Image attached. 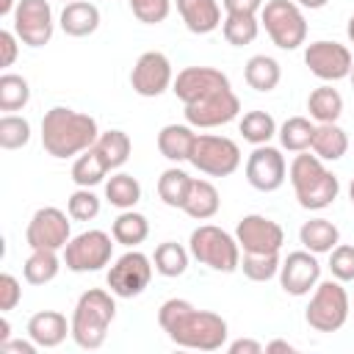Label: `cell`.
<instances>
[{"mask_svg":"<svg viewBox=\"0 0 354 354\" xmlns=\"http://www.w3.org/2000/svg\"><path fill=\"white\" fill-rule=\"evenodd\" d=\"M158 324L171 343L194 351H218L230 335V326L218 313L199 310L188 299H166L158 310Z\"/></svg>","mask_w":354,"mask_h":354,"instance_id":"obj_1","label":"cell"},{"mask_svg":"<svg viewBox=\"0 0 354 354\" xmlns=\"http://www.w3.org/2000/svg\"><path fill=\"white\" fill-rule=\"evenodd\" d=\"M100 138L97 119L75 108L55 105L41 116V147L47 155L64 160L86 152Z\"/></svg>","mask_w":354,"mask_h":354,"instance_id":"obj_2","label":"cell"},{"mask_svg":"<svg viewBox=\"0 0 354 354\" xmlns=\"http://www.w3.org/2000/svg\"><path fill=\"white\" fill-rule=\"evenodd\" d=\"M116 318V299L111 290H102V288H88L80 293L75 310H72V340L86 348V351H94L105 343L108 337V329Z\"/></svg>","mask_w":354,"mask_h":354,"instance_id":"obj_3","label":"cell"},{"mask_svg":"<svg viewBox=\"0 0 354 354\" xmlns=\"http://www.w3.org/2000/svg\"><path fill=\"white\" fill-rule=\"evenodd\" d=\"M288 180H290L293 194L304 210H324L340 194L337 174H332L324 166V160L310 152H296V158L288 169Z\"/></svg>","mask_w":354,"mask_h":354,"instance_id":"obj_4","label":"cell"},{"mask_svg":"<svg viewBox=\"0 0 354 354\" xmlns=\"http://www.w3.org/2000/svg\"><path fill=\"white\" fill-rule=\"evenodd\" d=\"M188 252L194 260H199L202 266L221 271V274H232L241 268L238 238L216 224H199L188 238Z\"/></svg>","mask_w":354,"mask_h":354,"instance_id":"obj_5","label":"cell"},{"mask_svg":"<svg viewBox=\"0 0 354 354\" xmlns=\"http://www.w3.org/2000/svg\"><path fill=\"white\" fill-rule=\"evenodd\" d=\"M348 293L340 279H321L310 296V304L304 310V321L315 332H337L348 321Z\"/></svg>","mask_w":354,"mask_h":354,"instance_id":"obj_6","label":"cell"},{"mask_svg":"<svg viewBox=\"0 0 354 354\" xmlns=\"http://www.w3.org/2000/svg\"><path fill=\"white\" fill-rule=\"evenodd\" d=\"M260 25L279 50H299L307 41V19L293 0H268L260 8Z\"/></svg>","mask_w":354,"mask_h":354,"instance_id":"obj_7","label":"cell"},{"mask_svg":"<svg viewBox=\"0 0 354 354\" xmlns=\"http://www.w3.org/2000/svg\"><path fill=\"white\" fill-rule=\"evenodd\" d=\"M113 257V235L105 230H86L80 235H72V241L64 246V266L75 274L102 271L111 266Z\"/></svg>","mask_w":354,"mask_h":354,"instance_id":"obj_8","label":"cell"},{"mask_svg":"<svg viewBox=\"0 0 354 354\" xmlns=\"http://www.w3.org/2000/svg\"><path fill=\"white\" fill-rule=\"evenodd\" d=\"M155 263L138 249H127L122 257H116L105 274V282L116 299H133L141 296L152 282Z\"/></svg>","mask_w":354,"mask_h":354,"instance_id":"obj_9","label":"cell"},{"mask_svg":"<svg viewBox=\"0 0 354 354\" xmlns=\"http://www.w3.org/2000/svg\"><path fill=\"white\" fill-rule=\"evenodd\" d=\"M191 163L207 177H230L241 166V147L227 136L202 133L194 141Z\"/></svg>","mask_w":354,"mask_h":354,"instance_id":"obj_10","label":"cell"},{"mask_svg":"<svg viewBox=\"0 0 354 354\" xmlns=\"http://www.w3.org/2000/svg\"><path fill=\"white\" fill-rule=\"evenodd\" d=\"M14 33L28 47H44L53 39L55 19L50 0H17L14 17H11Z\"/></svg>","mask_w":354,"mask_h":354,"instance_id":"obj_11","label":"cell"},{"mask_svg":"<svg viewBox=\"0 0 354 354\" xmlns=\"http://www.w3.org/2000/svg\"><path fill=\"white\" fill-rule=\"evenodd\" d=\"M69 213H64L61 207H39L25 230V241L30 249H55L61 252L69 241H72V227H69Z\"/></svg>","mask_w":354,"mask_h":354,"instance_id":"obj_12","label":"cell"},{"mask_svg":"<svg viewBox=\"0 0 354 354\" xmlns=\"http://www.w3.org/2000/svg\"><path fill=\"white\" fill-rule=\"evenodd\" d=\"M304 64L307 69L324 80V83H335V80H343L348 77L351 72V50L340 41H329V39H318V41H310L307 50H304Z\"/></svg>","mask_w":354,"mask_h":354,"instance_id":"obj_13","label":"cell"},{"mask_svg":"<svg viewBox=\"0 0 354 354\" xmlns=\"http://www.w3.org/2000/svg\"><path fill=\"white\" fill-rule=\"evenodd\" d=\"M246 183L254 188V191H263V194H271V191H279L288 180V163H285V155L282 149L271 147V144H260L252 149V155L246 158Z\"/></svg>","mask_w":354,"mask_h":354,"instance_id":"obj_14","label":"cell"},{"mask_svg":"<svg viewBox=\"0 0 354 354\" xmlns=\"http://www.w3.org/2000/svg\"><path fill=\"white\" fill-rule=\"evenodd\" d=\"M171 83H174L171 61L160 50H147L133 64L130 86H133V91L138 97H160L163 91L171 88Z\"/></svg>","mask_w":354,"mask_h":354,"instance_id":"obj_15","label":"cell"},{"mask_svg":"<svg viewBox=\"0 0 354 354\" xmlns=\"http://www.w3.org/2000/svg\"><path fill=\"white\" fill-rule=\"evenodd\" d=\"M183 113H185V122L191 127H202V130L221 127V124L232 122L241 113V100L230 86V88L213 91V94H207V97H202L196 102H188Z\"/></svg>","mask_w":354,"mask_h":354,"instance_id":"obj_16","label":"cell"},{"mask_svg":"<svg viewBox=\"0 0 354 354\" xmlns=\"http://www.w3.org/2000/svg\"><path fill=\"white\" fill-rule=\"evenodd\" d=\"M235 238H238V246L246 254H271V252H279L282 249L285 230L274 218H268V216L249 213V216H243L238 221Z\"/></svg>","mask_w":354,"mask_h":354,"instance_id":"obj_17","label":"cell"},{"mask_svg":"<svg viewBox=\"0 0 354 354\" xmlns=\"http://www.w3.org/2000/svg\"><path fill=\"white\" fill-rule=\"evenodd\" d=\"M321 282V263L318 254L299 249L290 252L279 266V285L288 296H307Z\"/></svg>","mask_w":354,"mask_h":354,"instance_id":"obj_18","label":"cell"},{"mask_svg":"<svg viewBox=\"0 0 354 354\" xmlns=\"http://www.w3.org/2000/svg\"><path fill=\"white\" fill-rule=\"evenodd\" d=\"M221 88H230V77L216 66H185L177 72V77L171 83V91L183 105L196 102Z\"/></svg>","mask_w":354,"mask_h":354,"instance_id":"obj_19","label":"cell"},{"mask_svg":"<svg viewBox=\"0 0 354 354\" xmlns=\"http://www.w3.org/2000/svg\"><path fill=\"white\" fill-rule=\"evenodd\" d=\"M72 335V321H66L64 313L58 310H39L28 318V337L39 348H55Z\"/></svg>","mask_w":354,"mask_h":354,"instance_id":"obj_20","label":"cell"},{"mask_svg":"<svg viewBox=\"0 0 354 354\" xmlns=\"http://www.w3.org/2000/svg\"><path fill=\"white\" fill-rule=\"evenodd\" d=\"M174 6H177V14L183 17L185 28L196 36L213 33L224 22L218 0H174Z\"/></svg>","mask_w":354,"mask_h":354,"instance_id":"obj_21","label":"cell"},{"mask_svg":"<svg viewBox=\"0 0 354 354\" xmlns=\"http://www.w3.org/2000/svg\"><path fill=\"white\" fill-rule=\"evenodd\" d=\"M58 25L72 39L91 36L100 28V8L94 3H88V0H72V3L64 6L61 17H58Z\"/></svg>","mask_w":354,"mask_h":354,"instance_id":"obj_22","label":"cell"},{"mask_svg":"<svg viewBox=\"0 0 354 354\" xmlns=\"http://www.w3.org/2000/svg\"><path fill=\"white\" fill-rule=\"evenodd\" d=\"M199 133H194V127L185 122V124H166L160 127L158 133V149L166 160L171 163H183V160H191V149H194V141H196Z\"/></svg>","mask_w":354,"mask_h":354,"instance_id":"obj_23","label":"cell"},{"mask_svg":"<svg viewBox=\"0 0 354 354\" xmlns=\"http://www.w3.org/2000/svg\"><path fill=\"white\" fill-rule=\"evenodd\" d=\"M221 207V196H218V188L210 183V180H199L194 177L191 183V191H188V199L183 205V213L196 218V221H207L218 213Z\"/></svg>","mask_w":354,"mask_h":354,"instance_id":"obj_24","label":"cell"},{"mask_svg":"<svg viewBox=\"0 0 354 354\" xmlns=\"http://www.w3.org/2000/svg\"><path fill=\"white\" fill-rule=\"evenodd\" d=\"M299 241H301V246L307 249V252H313V254H329L337 243H340V230L329 221V218H310V221H304L301 224V230H299Z\"/></svg>","mask_w":354,"mask_h":354,"instance_id":"obj_25","label":"cell"},{"mask_svg":"<svg viewBox=\"0 0 354 354\" xmlns=\"http://www.w3.org/2000/svg\"><path fill=\"white\" fill-rule=\"evenodd\" d=\"M243 77H246L249 88H254V91H260V94H268V91H274V88L279 86V80H282V66H279L277 58L260 53V55H252V58L246 61Z\"/></svg>","mask_w":354,"mask_h":354,"instance_id":"obj_26","label":"cell"},{"mask_svg":"<svg viewBox=\"0 0 354 354\" xmlns=\"http://www.w3.org/2000/svg\"><path fill=\"white\" fill-rule=\"evenodd\" d=\"M313 155H318L324 163L326 160H340L348 152V136L337 122H324L315 124V136H313Z\"/></svg>","mask_w":354,"mask_h":354,"instance_id":"obj_27","label":"cell"},{"mask_svg":"<svg viewBox=\"0 0 354 354\" xmlns=\"http://www.w3.org/2000/svg\"><path fill=\"white\" fill-rule=\"evenodd\" d=\"M64 257H58L55 249H30L28 260L22 263V277L28 285H47L58 277Z\"/></svg>","mask_w":354,"mask_h":354,"instance_id":"obj_28","label":"cell"},{"mask_svg":"<svg viewBox=\"0 0 354 354\" xmlns=\"http://www.w3.org/2000/svg\"><path fill=\"white\" fill-rule=\"evenodd\" d=\"M108 171H111V166H108V160L100 155V149H97V147H88V149L80 152V155L75 158V163H72V183H75L77 188H94V185H100V183L108 177Z\"/></svg>","mask_w":354,"mask_h":354,"instance_id":"obj_29","label":"cell"},{"mask_svg":"<svg viewBox=\"0 0 354 354\" xmlns=\"http://www.w3.org/2000/svg\"><path fill=\"white\" fill-rule=\"evenodd\" d=\"M111 235H113L116 243H122L127 249H136L149 238V221H147L144 213L122 210L111 224Z\"/></svg>","mask_w":354,"mask_h":354,"instance_id":"obj_30","label":"cell"},{"mask_svg":"<svg viewBox=\"0 0 354 354\" xmlns=\"http://www.w3.org/2000/svg\"><path fill=\"white\" fill-rule=\"evenodd\" d=\"M307 111H310V116H313L318 124H324V122H337L340 113H343V97H340L337 88H332V83H324V86H318V88L310 91V97H307Z\"/></svg>","mask_w":354,"mask_h":354,"instance_id":"obj_31","label":"cell"},{"mask_svg":"<svg viewBox=\"0 0 354 354\" xmlns=\"http://www.w3.org/2000/svg\"><path fill=\"white\" fill-rule=\"evenodd\" d=\"M277 136H279L282 149H288V152H307V149L313 147L315 124H313L307 116H288V119L279 124Z\"/></svg>","mask_w":354,"mask_h":354,"instance_id":"obj_32","label":"cell"},{"mask_svg":"<svg viewBox=\"0 0 354 354\" xmlns=\"http://www.w3.org/2000/svg\"><path fill=\"white\" fill-rule=\"evenodd\" d=\"M191 183H194V177L188 171H183L177 166L166 169L158 177V196H160V202L169 205V207H180L183 210V205L188 199V191H191Z\"/></svg>","mask_w":354,"mask_h":354,"instance_id":"obj_33","label":"cell"},{"mask_svg":"<svg viewBox=\"0 0 354 354\" xmlns=\"http://www.w3.org/2000/svg\"><path fill=\"white\" fill-rule=\"evenodd\" d=\"M105 199L119 210H133L141 199V183L127 171H116L105 183Z\"/></svg>","mask_w":354,"mask_h":354,"instance_id":"obj_34","label":"cell"},{"mask_svg":"<svg viewBox=\"0 0 354 354\" xmlns=\"http://www.w3.org/2000/svg\"><path fill=\"white\" fill-rule=\"evenodd\" d=\"M188 257H191V252H188L183 243H177V241H163V243L155 246L152 263H155V271H158L160 277H169V279H171V277H183V274H185Z\"/></svg>","mask_w":354,"mask_h":354,"instance_id":"obj_35","label":"cell"},{"mask_svg":"<svg viewBox=\"0 0 354 354\" xmlns=\"http://www.w3.org/2000/svg\"><path fill=\"white\" fill-rule=\"evenodd\" d=\"M238 130H241L243 141L260 147V144H268L277 136L279 127H277V122H274V116L268 111H246L241 116V122H238Z\"/></svg>","mask_w":354,"mask_h":354,"instance_id":"obj_36","label":"cell"},{"mask_svg":"<svg viewBox=\"0 0 354 354\" xmlns=\"http://www.w3.org/2000/svg\"><path fill=\"white\" fill-rule=\"evenodd\" d=\"M260 33V19L257 14H227L221 22V36L227 39V44L232 47H243L252 44Z\"/></svg>","mask_w":354,"mask_h":354,"instance_id":"obj_37","label":"cell"},{"mask_svg":"<svg viewBox=\"0 0 354 354\" xmlns=\"http://www.w3.org/2000/svg\"><path fill=\"white\" fill-rule=\"evenodd\" d=\"M94 147H97L100 155L108 160L111 171H113V169H122V166L127 163L130 152H133V141H130V136H127L124 130H105V133H100V138H97Z\"/></svg>","mask_w":354,"mask_h":354,"instance_id":"obj_38","label":"cell"},{"mask_svg":"<svg viewBox=\"0 0 354 354\" xmlns=\"http://www.w3.org/2000/svg\"><path fill=\"white\" fill-rule=\"evenodd\" d=\"M28 102H30V83L22 75L3 72L0 75V111L14 113V111H22Z\"/></svg>","mask_w":354,"mask_h":354,"instance_id":"obj_39","label":"cell"},{"mask_svg":"<svg viewBox=\"0 0 354 354\" xmlns=\"http://www.w3.org/2000/svg\"><path fill=\"white\" fill-rule=\"evenodd\" d=\"M279 266H282L279 252H271V254H246L243 252V257H241V271L252 282H268V279L279 277Z\"/></svg>","mask_w":354,"mask_h":354,"instance_id":"obj_40","label":"cell"},{"mask_svg":"<svg viewBox=\"0 0 354 354\" xmlns=\"http://www.w3.org/2000/svg\"><path fill=\"white\" fill-rule=\"evenodd\" d=\"M30 141V122L17 113H3L0 116V147L3 149H22Z\"/></svg>","mask_w":354,"mask_h":354,"instance_id":"obj_41","label":"cell"},{"mask_svg":"<svg viewBox=\"0 0 354 354\" xmlns=\"http://www.w3.org/2000/svg\"><path fill=\"white\" fill-rule=\"evenodd\" d=\"M66 213L75 221H91L100 216V196L91 188H77L66 199Z\"/></svg>","mask_w":354,"mask_h":354,"instance_id":"obj_42","label":"cell"},{"mask_svg":"<svg viewBox=\"0 0 354 354\" xmlns=\"http://www.w3.org/2000/svg\"><path fill=\"white\" fill-rule=\"evenodd\" d=\"M130 11L144 25H158L171 14V0H127Z\"/></svg>","mask_w":354,"mask_h":354,"instance_id":"obj_43","label":"cell"},{"mask_svg":"<svg viewBox=\"0 0 354 354\" xmlns=\"http://www.w3.org/2000/svg\"><path fill=\"white\" fill-rule=\"evenodd\" d=\"M329 271L340 282H351L354 279V246L351 243H337L329 252Z\"/></svg>","mask_w":354,"mask_h":354,"instance_id":"obj_44","label":"cell"},{"mask_svg":"<svg viewBox=\"0 0 354 354\" xmlns=\"http://www.w3.org/2000/svg\"><path fill=\"white\" fill-rule=\"evenodd\" d=\"M22 301V285L14 274H0V313H11Z\"/></svg>","mask_w":354,"mask_h":354,"instance_id":"obj_45","label":"cell"},{"mask_svg":"<svg viewBox=\"0 0 354 354\" xmlns=\"http://www.w3.org/2000/svg\"><path fill=\"white\" fill-rule=\"evenodd\" d=\"M17 41H19V36L14 30H0V66L3 69L14 66L17 53H19V44Z\"/></svg>","mask_w":354,"mask_h":354,"instance_id":"obj_46","label":"cell"},{"mask_svg":"<svg viewBox=\"0 0 354 354\" xmlns=\"http://www.w3.org/2000/svg\"><path fill=\"white\" fill-rule=\"evenodd\" d=\"M227 14H260V8L266 6L263 0H221Z\"/></svg>","mask_w":354,"mask_h":354,"instance_id":"obj_47","label":"cell"},{"mask_svg":"<svg viewBox=\"0 0 354 354\" xmlns=\"http://www.w3.org/2000/svg\"><path fill=\"white\" fill-rule=\"evenodd\" d=\"M227 351H230V354H263L266 346H263L260 340H252V337H238V340H232V343L227 346Z\"/></svg>","mask_w":354,"mask_h":354,"instance_id":"obj_48","label":"cell"},{"mask_svg":"<svg viewBox=\"0 0 354 354\" xmlns=\"http://www.w3.org/2000/svg\"><path fill=\"white\" fill-rule=\"evenodd\" d=\"M39 346L33 343V340H6V343H0V351H6V354H33Z\"/></svg>","mask_w":354,"mask_h":354,"instance_id":"obj_49","label":"cell"},{"mask_svg":"<svg viewBox=\"0 0 354 354\" xmlns=\"http://www.w3.org/2000/svg\"><path fill=\"white\" fill-rule=\"evenodd\" d=\"M293 354L296 351V346L293 343H288V340H271V343H266V354Z\"/></svg>","mask_w":354,"mask_h":354,"instance_id":"obj_50","label":"cell"},{"mask_svg":"<svg viewBox=\"0 0 354 354\" xmlns=\"http://www.w3.org/2000/svg\"><path fill=\"white\" fill-rule=\"evenodd\" d=\"M6 340H11V324H8L6 313H3L0 315V343H6Z\"/></svg>","mask_w":354,"mask_h":354,"instance_id":"obj_51","label":"cell"},{"mask_svg":"<svg viewBox=\"0 0 354 354\" xmlns=\"http://www.w3.org/2000/svg\"><path fill=\"white\" fill-rule=\"evenodd\" d=\"M296 6H301V8H310V11H318V8H324L329 0H293Z\"/></svg>","mask_w":354,"mask_h":354,"instance_id":"obj_52","label":"cell"},{"mask_svg":"<svg viewBox=\"0 0 354 354\" xmlns=\"http://www.w3.org/2000/svg\"><path fill=\"white\" fill-rule=\"evenodd\" d=\"M17 3L14 0H0V17H14Z\"/></svg>","mask_w":354,"mask_h":354,"instance_id":"obj_53","label":"cell"},{"mask_svg":"<svg viewBox=\"0 0 354 354\" xmlns=\"http://www.w3.org/2000/svg\"><path fill=\"white\" fill-rule=\"evenodd\" d=\"M346 36H348V41L354 44V14L348 17V25H346Z\"/></svg>","mask_w":354,"mask_h":354,"instance_id":"obj_54","label":"cell"},{"mask_svg":"<svg viewBox=\"0 0 354 354\" xmlns=\"http://www.w3.org/2000/svg\"><path fill=\"white\" fill-rule=\"evenodd\" d=\"M348 199H351V205H354V180H351V185H348Z\"/></svg>","mask_w":354,"mask_h":354,"instance_id":"obj_55","label":"cell"},{"mask_svg":"<svg viewBox=\"0 0 354 354\" xmlns=\"http://www.w3.org/2000/svg\"><path fill=\"white\" fill-rule=\"evenodd\" d=\"M348 80H351V88H354V64H351V72H348Z\"/></svg>","mask_w":354,"mask_h":354,"instance_id":"obj_56","label":"cell"},{"mask_svg":"<svg viewBox=\"0 0 354 354\" xmlns=\"http://www.w3.org/2000/svg\"><path fill=\"white\" fill-rule=\"evenodd\" d=\"M64 3H72V0H64Z\"/></svg>","mask_w":354,"mask_h":354,"instance_id":"obj_57","label":"cell"}]
</instances>
